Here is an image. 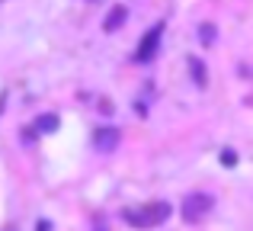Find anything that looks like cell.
<instances>
[{
  "label": "cell",
  "instance_id": "obj_10",
  "mask_svg": "<svg viewBox=\"0 0 253 231\" xmlns=\"http://www.w3.org/2000/svg\"><path fill=\"white\" fill-rule=\"evenodd\" d=\"M6 231H16V228H6Z\"/></svg>",
  "mask_w": 253,
  "mask_h": 231
},
{
  "label": "cell",
  "instance_id": "obj_4",
  "mask_svg": "<svg viewBox=\"0 0 253 231\" xmlns=\"http://www.w3.org/2000/svg\"><path fill=\"white\" fill-rule=\"evenodd\" d=\"M96 148L103 151V154H112V151L119 148V129H99L96 132Z\"/></svg>",
  "mask_w": 253,
  "mask_h": 231
},
{
  "label": "cell",
  "instance_id": "obj_5",
  "mask_svg": "<svg viewBox=\"0 0 253 231\" xmlns=\"http://www.w3.org/2000/svg\"><path fill=\"white\" fill-rule=\"evenodd\" d=\"M125 16H128V6H112L109 16H106V32H116L125 23Z\"/></svg>",
  "mask_w": 253,
  "mask_h": 231
},
{
  "label": "cell",
  "instance_id": "obj_8",
  "mask_svg": "<svg viewBox=\"0 0 253 231\" xmlns=\"http://www.w3.org/2000/svg\"><path fill=\"white\" fill-rule=\"evenodd\" d=\"M189 68H192V74H196V84H205V68H202V64L196 61V58L189 61Z\"/></svg>",
  "mask_w": 253,
  "mask_h": 231
},
{
  "label": "cell",
  "instance_id": "obj_7",
  "mask_svg": "<svg viewBox=\"0 0 253 231\" xmlns=\"http://www.w3.org/2000/svg\"><path fill=\"white\" fill-rule=\"evenodd\" d=\"M199 39H202L205 45H211V42H215V26H211V23H205L202 29H199Z\"/></svg>",
  "mask_w": 253,
  "mask_h": 231
},
{
  "label": "cell",
  "instance_id": "obj_2",
  "mask_svg": "<svg viewBox=\"0 0 253 231\" xmlns=\"http://www.w3.org/2000/svg\"><path fill=\"white\" fill-rule=\"evenodd\" d=\"M211 206H215V199L205 193H189L183 199V219L186 222H202L205 215L211 212Z\"/></svg>",
  "mask_w": 253,
  "mask_h": 231
},
{
  "label": "cell",
  "instance_id": "obj_6",
  "mask_svg": "<svg viewBox=\"0 0 253 231\" xmlns=\"http://www.w3.org/2000/svg\"><path fill=\"white\" fill-rule=\"evenodd\" d=\"M36 129H39V132H55V129H58V116H51V113L39 116V119H36Z\"/></svg>",
  "mask_w": 253,
  "mask_h": 231
},
{
  "label": "cell",
  "instance_id": "obj_3",
  "mask_svg": "<svg viewBox=\"0 0 253 231\" xmlns=\"http://www.w3.org/2000/svg\"><path fill=\"white\" fill-rule=\"evenodd\" d=\"M161 36H164V26H154V29H148L144 32V39H141V45H138V61H151L154 58V51H157V45H161Z\"/></svg>",
  "mask_w": 253,
  "mask_h": 231
},
{
  "label": "cell",
  "instance_id": "obj_1",
  "mask_svg": "<svg viewBox=\"0 0 253 231\" xmlns=\"http://www.w3.org/2000/svg\"><path fill=\"white\" fill-rule=\"evenodd\" d=\"M167 215H170L167 202H151L141 212H125V222H131L135 228H151V225H157V222H164Z\"/></svg>",
  "mask_w": 253,
  "mask_h": 231
},
{
  "label": "cell",
  "instance_id": "obj_9",
  "mask_svg": "<svg viewBox=\"0 0 253 231\" xmlns=\"http://www.w3.org/2000/svg\"><path fill=\"white\" fill-rule=\"evenodd\" d=\"M221 164H228V167H231V164H237V154H234V151H224V154H221Z\"/></svg>",
  "mask_w": 253,
  "mask_h": 231
}]
</instances>
